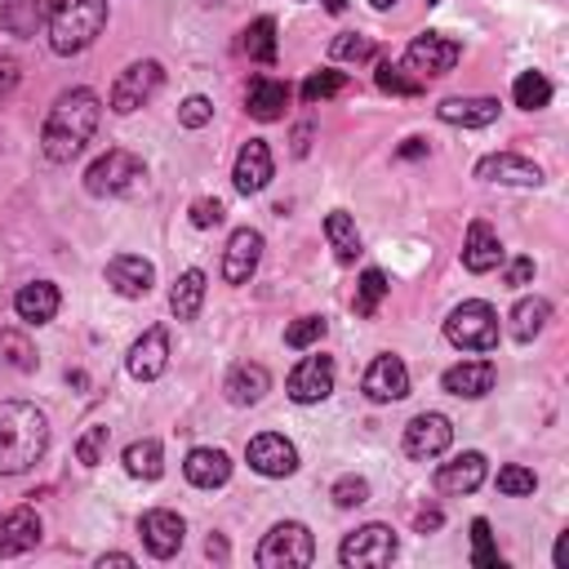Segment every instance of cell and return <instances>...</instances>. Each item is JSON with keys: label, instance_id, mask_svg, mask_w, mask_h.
I'll return each mask as SVG.
<instances>
[{"label": "cell", "instance_id": "obj_3", "mask_svg": "<svg viewBox=\"0 0 569 569\" xmlns=\"http://www.w3.org/2000/svg\"><path fill=\"white\" fill-rule=\"evenodd\" d=\"M107 27V0H49V13H44V36H49V49L71 58V53H84Z\"/></svg>", "mask_w": 569, "mask_h": 569}, {"label": "cell", "instance_id": "obj_15", "mask_svg": "<svg viewBox=\"0 0 569 569\" xmlns=\"http://www.w3.org/2000/svg\"><path fill=\"white\" fill-rule=\"evenodd\" d=\"M258 262H262V231L236 227L231 240H227V253H222V280L227 284H249Z\"/></svg>", "mask_w": 569, "mask_h": 569}, {"label": "cell", "instance_id": "obj_28", "mask_svg": "<svg viewBox=\"0 0 569 569\" xmlns=\"http://www.w3.org/2000/svg\"><path fill=\"white\" fill-rule=\"evenodd\" d=\"M222 391H227V400H231V405H258V400L271 391V373H267L262 365L244 360V365H236V369L227 373Z\"/></svg>", "mask_w": 569, "mask_h": 569}, {"label": "cell", "instance_id": "obj_30", "mask_svg": "<svg viewBox=\"0 0 569 569\" xmlns=\"http://www.w3.org/2000/svg\"><path fill=\"white\" fill-rule=\"evenodd\" d=\"M44 13H49V0H4L0 4V27L9 31V36H36V27L44 22Z\"/></svg>", "mask_w": 569, "mask_h": 569}, {"label": "cell", "instance_id": "obj_52", "mask_svg": "<svg viewBox=\"0 0 569 569\" xmlns=\"http://www.w3.org/2000/svg\"><path fill=\"white\" fill-rule=\"evenodd\" d=\"M422 151H427V147H422V142H418V138H409V147H405V151H400V156H409V160H413V156H422Z\"/></svg>", "mask_w": 569, "mask_h": 569}, {"label": "cell", "instance_id": "obj_51", "mask_svg": "<svg viewBox=\"0 0 569 569\" xmlns=\"http://www.w3.org/2000/svg\"><path fill=\"white\" fill-rule=\"evenodd\" d=\"M98 565H133V556H124V551H111V556H102Z\"/></svg>", "mask_w": 569, "mask_h": 569}, {"label": "cell", "instance_id": "obj_14", "mask_svg": "<svg viewBox=\"0 0 569 569\" xmlns=\"http://www.w3.org/2000/svg\"><path fill=\"white\" fill-rule=\"evenodd\" d=\"M138 533H142V547H147L156 560H169V556L182 547L187 525H182L178 511H169V507H151V511H142Z\"/></svg>", "mask_w": 569, "mask_h": 569}, {"label": "cell", "instance_id": "obj_26", "mask_svg": "<svg viewBox=\"0 0 569 569\" xmlns=\"http://www.w3.org/2000/svg\"><path fill=\"white\" fill-rule=\"evenodd\" d=\"M40 542V516L31 507H18L0 520V556H22Z\"/></svg>", "mask_w": 569, "mask_h": 569}, {"label": "cell", "instance_id": "obj_49", "mask_svg": "<svg viewBox=\"0 0 569 569\" xmlns=\"http://www.w3.org/2000/svg\"><path fill=\"white\" fill-rule=\"evenodd\" d=\"M13 84H18V58L0 53V98H4V93H13Z\"/></svg>", "mask_w": 569, "mask_h": 569}, {"label": "cell", "instance_id": "obj_33", "mask_svg": "<svg viewBox=\"0 0 569 569\" xmlns=\"http://www.w3.org/2000/svg\"><path fill=\"white\" fill-rule=\"evenodd\" d=\"M124 471H129L133 480H160V471H164V449H160V440H133V445L124 449Z\"/></svg>", "mask_w": 569, "mask_h": 569}, {"label": "cell", "instance_id": "obj_43", "mask_svg": "<svg viewBox=\"0 0 569 569\" xmlns=\"http://www.w3.org/2000/svg\"><path fill=\"white\" fill-rule=\"evenodd\" d=\"M471 560L480 565V569H498V551H493V542H489V520H471Z\"/></svg>", "mask_w": 569, "mask_h": 569}, {"label": "cell", "instance_id": "obj_34", "mask_svg": "<svg viewBox=\"0 0 569 569\" xmlns=\"http://www.w3.org/2000/svg\"><path fill=\"white\" fill-rule=\"evenodd\" d=\"M240 49L253 58V62H276V18H253L249 27H244V40H240Z\"/></svg>", "mask_w": 569, "mask_h": 569}, {"label": "cell", "instance_id": "obj_27", "mask_svg": "<svg viewBox=\"0 0 569 569\" xmlns=\"http://www.w3.org/2000/svg\"><path fill=\"white\" fill-rule=\"evenodd\" d=\"M436 116H440L445 124L485 129V124H493V116H498V98H445V102L436 107Z\"/></svg>", "mask_w": 569, "mask_h": 569}, {"label": "cell", "instance_id": "obj_47", "mask_svg": "<svg viewBox=\"0 0 569 569\" xmlns=\"http://www.w3.org/2000/svg\"><path fill=\"white\" fill-rule=\"evenodd\" d=\"M222 213H227L222 200H196V204H191V227H200V231H204V227H218Z\"/></svg>", "mask_w": 569, "mask_h": 569}, {"label": "cell", "instance_id": "obj_35", "mask_svg": "<svg viewBox=\"0 0 569 569\" xmlns=\"http://www.w3.org/2000/svg\"><path fill=\"white\" fill-rule=\"evenodd\" d=\"M511 98H516V107H525V111H542V107L551 102V80H547L542 71H520L516 84H511Z\"/></svg>", "mask_w": 569, "mask_h": 569}, {"label": "cell", "instance_id": "obj_54", "mask_svg": "<svg viewBox=\"0 0 569 569\" xmlns=\"http://www.w3.org/2000/svg\"><path fill=\"white\" fill-rule=\"evenodd\" d=\"M369 4H373V9H391L396 0H369Z\"/></svg>", "mask_w": 569, "mask_h": 569}, {"label": "cell", "instance_id": "obj_53", "mask_svg": "<svg viewBox=\"0 0 569 569\" xmlns=\"http://www.w3.org/2000/svg\"><path fill=\"white\" fill-rule=\"evenodd\" d=\"M325 9H329V13H342V9H347V0H325Z\"/></svg>", "mask_w": 569, "mask_h": 569}, {"label": "cell", "instance_id": "obj_2", "mask_svg": "<svg viewBox=\"0 0 569 569\" xmlns=\"http://www.w3.org/2000/svg\"><path fill=\"white\" fill-rule=\"evenodd\" d=\"M49 449V418L31 400H0V476L36 467Z\"/></svg>", "mask_w": 569, "mask_h": 569}, {"label": "cell", "instance_id": "obj_40", "mask_svg": "<svg viewBox=\"0 0 569 569\" xmlns=\"http://www.w3.org/2000/svg\"><path fill=\"white\" fill-rule=\"evenodd\" d=\"M107 445H111V431H107L102 422H93V427L80 431V440H76V458H80L84 467H98V462L107 458Z\"/></svg>", "mask_w": 569, "mask_h": 569}, {"label": "cell", "instance_id": "obj_46", "mask_svg": "<svg viewBox=\"0 0 569 569\" xmlns=\"http://www.w3.org/2000/svg\"><path fill=\"white\" fill-rule=\"evenodd\" d=\"M209 116H213V102H209V98H200V93H191V98L178 107V120H182L187 129H200V124H209Z\"/></svg>", "mask_w": 569, "mask_h": 569}, {"label": "cell", "instance_id": "obj_41", "mask_svg": "<svg viewBox=\"0 0 569 569\" xmlns=\"http://www.w3.org/2000/svg\"><path fill=\"white\" fill-rule=\"evenodd\" d=\"M533 489H538V476H533L529 467L507 462V467L498 471V493H507V498H529Z\"/></svg>", "mask_w": 569, "mask_h": 569}, {"label": "cell", "instance_id": "obj_4", "mask_svg": "<svg viewBox=\"0 0 569 569\" xmlns=\"http://www.w3.org/2000/svg\"><path fill=\"white\" fill-rule=\"evenodd\" d=\"M445 338L458 347V351H493L498 347V311L480 298L471 302H458L445 320Z\"/></svg>", "mask_w": 569, "mask_h": 569}, {"label": "cell", "instance_id": "obj_9", "mask_svg": "<svg viewBox=\"0 0 569 569\" xmlns=\"http://www.w3.org/2000/svg\"><path fill=\"white\" fill-rule=\"evenodd\" d=\"M284 391H289L293 405H320V400H329V391H333V360L329 356H302L289 369Z\"/></svg>", "mask_w": 569, "mask_h": 569}, {"label": "cell", "instance_id": "obj_45", "mask_svg": "<svg viewBox=\"0 0 569 569\" xmlns=\"http://www.w3.org/2000/svg\"><path fill=\"white\" fill-rule=\"evenodd\" d=\"M369 498V480L365 476H342L333 485V507H360Z\"/></svg>", "mask_w": 569, "mask_h": 569}, {"label": "cell", "instance_id": "obj_32", "mask_svg": "<svg viewBox=\"0 0 569 569\" xmlns=\"http://www.w3.org/2000/svg\"><path fill=\"white\" fill-rule=\"evenodd\" d=\"M325 236H329L338 262H356V253H360V231H356V222H351L347 209H333V213L325 218Z\"/></svg>", "mask_w": 569, "mask_h": 569}, {"label": "cell", "instance_id": "obj_20", "mask_svg": "<svg viewBox=\"0 0 569 569\" xmlns=\"http://www.w3.org/2000/svg\"><path fill=\"white\" fill-rule=\"evenodd\" d=\"M493 382H498L493 360H462V365L445 369V378H440V387H445L449 396H462V400H480V396H489Z\"/></svg>", "mask_w": 569, "mask_h": 569}, {"label": "cell", "instance_id": "obj_17", "mask_svg": "<svg viewBox=\"0 0 569 569\" xmlns=\"http://www.w3.org/2000/svg\"><path fill=\"white\" fill-rule=\"evenodd\" d=\"M271 173H276L271 147H267L262 138H249V142L240 147V156H236V169H231L236 191H240V196H258V191L271 182Z\"/></svg>", "mask_w": 569, "mask_h": 569}, {"label": "cell", "instance_id": "obj_8", "mask_svg": "<svg viewBox=\"0 0 569 569\" xmlns=\"http://www.w3.org/2000/svg\"><path fill=\"white\" fill-rule=\"evenodd\" d=\"M391 556H396V533L387 525H360L338 547V560L347 569H378V565H391Z\"/></svg>", "mask_w": 569, "mask_h": 569}, {"label": "cell", "instance_id": "obj_23", "mask_svg": "<svg viewBox=\"0 0 569 569\" xmlns=\"http://www.w3.org/2000/svg\"><path fill=\"white\" fill-rule=\"evenodd\" d=\"M502 262V240H498V231L489 227V222H471L467 227V240H462V267L467 271H476V276H485V271H493Z\"/></svg>", "mask_w": 569, "mask_h": 569}, {"label": "cell", "instance_id": "obj_29", "mask_svg": "<svg viewBox=\"0 0 569 569\" xmlns=\"http://www.w3.org/2000/svg\"><path fill=\"white\" fill-rule=\"evenodd\" d=\"M200 307H204V271H182L178 280H173V289H169V311L178 316V320H196L200 316Z\"/></svg>", "mask_w": 569, "mask_h": 569}, {"label": "cell", "instance_id": "obj_39", "mask_svg": "<svg viewBox=\"0 0 569 569\" xmlns=\"http://www.w3.org/2000/svg\"><path fill=\"white\" fill-rule=\"evenodd\" d=\"M325 316H298L289 329H284V347H293V351H307V347H316L320 338H325Z\"/></svg>", "mask_w": 569, "mask_h": 569}, {"label": "cell", "instance_id": "obj_19", "mask_svg": "<svg viewBox=\"0 0 569 569\" xmlns=\"http://www.w3.org/2000/svg\"><path fill=\"white\" fill-rule=\"evenodd\" d=\"M129 373L138 378V382H151V378H160L164 369H169V333L156 325V329H147L133 347H129Z\"/></svg>", "mask_w": 569, "mask_h": 569}, {"label": "cell", "instance_id": "obj_42", "mask_svg": "<svg viewBox=\"0 0 569 569\" xmlns=\"http://www.w3.org/2000/svg\"><path fill=\"white\" fill-rule=\"evenodd\" d=\"M378 89H382V93H400V98H413V93H422V80H409V76H405V67H396V62H382V67H378Z\"/></svg>", "mask_w": 569, "mask_h": 569}, {"label": "cell", "instance_id": "obj_44", "mask_svg": "<svg viewBox=\"0 0 569 569\" xmlns=\"http://www.w3.org/2000/svg\"><path fill=\"white\" fill-rule=\"evenodd\" d=\"M333 58H347V62H369L373 58V40L369 36H338L333 40Z\"/></svg>", "mask_w": 569, "mask_h": 569}, {"label": "cell", "instance_id": "obj_12", "mask_svg": "<svg viewBox=\"0 0 569 569\" xmlns=\"http://www.w3.org/2000/svg\"><path fill=\"white\" fill-rule=\"evenodd\" d=\"M360 387H365V396H369L373 405L405 400V396H409V369H405V360H400V356L382 351V356H373V365L365 369Z\"/></svg>", "mask_w": 569, "mask_h": 569}, {"label": "cell", "instance_id": "obj_7", "mask_svg": "<svg viewBox=\"0 0 569 569\" xmlns=\"http://www.w3.org/2000/svg\"><path fill=\"white\" fill-rule=\"evenodd\" d=\"M160 84H164V67H160L156 58H142V62H129V67L116 76V84H111L107 102H111V111H116V116H129V111L147 107V102L156 98V89H160Z\"/></svg>", "mask_w": 569, "mask_h": 569}, {"label": "cell", "instance_id": "obj_31", "mask_svg": "<svg viewBox=\"0 0 569 569\" xmlns=\"http://www.w3.org/2000/svg\"><path fill=\"white\" fill-rule=\"evenodd\" d=\"M547 320H551L547 298H520V302L511 307V338H516V342H533V338L547 329Z\"/></svg>", "mask_w": 569, "mask_h": 569}, {"label": "cell", "instance_id": "obj_16", "mask_svg": "<svg viewBox=\"0 0 569 569\" xmlns=\"http://www.w3.org/2000/svg\"><path fill=\"white\" fill-rule=\"evenodd\" d=\"M480 182H502V187H542V169L516 151H493L476 164Z\"/></svg>", "mask_w": 569, "mask_h": 569}, {"label": "cell", "instance_id": "obj_55", "mask_svg": "<svg viewBox=\"0 0 569 569\" xmlns=\"http://www.w3.org/2000/svg\"><path fill=\"white\" fill-rule=\"evenodd\" d=\"M427 4H440V0H427Z\"/></svg>", "mask_w": 569, "mask_h": 569}, {"label": "cell", "instance_id": "obj_18", "mask_svg": "<svg viewBox=\"0 0 569 569\" xmlns=\"http://www.w3.org/2000/svg\"><path fill=\"white\" fill-rule=\"evenodd\" d=\"M107 284L120 293V298H147L151 284H156V267L138 253H116L107 262Z\"/></svg>", "mask_w": 569, "mask_h": 569}, {"label": "cell", "instance_id": "obj_1", "mask_svg": "<svg viewBox=\"0 0 569 569\" xmlns=\"http://www.w3.org/2000/svg\"><path fill=\"white\" fill-rule=\"evenodd\" d=\"M98 120H102V98L93 89H67V93H58V102L49 107L44 129H40V151L53 164L76 160L89 147Z\"/></svg>", "mask_w": 569, "mask_h": 569}, {"label": "cell", "instance_id": "obj_21", "mask_svg": "<svg viewBox=\"0 0 569 569\" xmlns=\"http://www.w3.org/2000/svg\"><path fill=\"white\" fill-rule=\"evenodd\" d=\"M485 476H489L485 453L467 449V453H458L453 462H440V471H436V489H440V493H471V489L485 485Z\"/></svg>", "mask_w": 569, "mask_h": 569}, {"label": "cell", "instance_id": "obj_48", "mask_svg": "<svg viewBox=\"0 0 569 569\" xmlns=\"http://www.w3.org/2000/svg\"><path fill=\"white\" fill-rule=\"evenodd\" d=\"M502 280H507L511 289L529 284V280H533V258H511V262H507V271H502Z\"/></svg>", "mask_w": 569, "mask_h": 569}, {"label": "cell", "instance_id": "obj_13", "mask_svg": "<svg viewBox=\"0 0 569 569\" xmlns=\"http://www.w3.org/2000/svg\"><path fill=\"white\" fill-rule=\"evenodd\" d=\"M244 458H249V467H253L258 476H271V480L298 471V449H293V440H284V436H276V431L253 436L249 449H244Z\"/></svg>", "mask_w": 569, "mask_h": 569}, {"label": "cell", "instance_id": "obj_50", "mask_svg": "<svg viewBox=\"0 0 569 569\" xmlns=\"http://www.w3.org/2000/svg\"><path fill=\"white\" fill-rule=\"evenodd\" d=\"M436 525H440V511H422V516H418V529H422V533L436 529Z\"/></svg>", "mask_w": 569, "mask_h": 569}, {"label": "cell", "instance_id": "obj_10", "mask_svg": "<svg viewBox=\"0 0 569 569\" xmlns=\"http://www.w3.org/2000/svg\"><path fill=\"white\" fill-rule=\"evenodd\" d=\"M458 58H462L458 40H449L440 31H427L418 40H409V49H405L409 71H418V76H449L458 67Z\"/></svg>", "mask_w": 569, "mask_h": 569}, {"label": "cell", "instance_id": "obj_22", "mask_svg": "<svg viewBox=\"0 0 569 569\" xmlns=\"http://www.w3.org/2000/svg\"><path fill=\"white\" fill-rule=\"evenodd\" d=\"M58 307H62V293H58L53 280H31V284H22L13 293V311L27 325H49L58 316Z\"/></svg>", "mask_w": 569, "mask_h": 569}, {"label": "cell", "instance_id": "obj_25", "mask_svg": "<svg viewBox=\"0 0 569 569\" xmlns=\"http://www.w3.org/2000/svg\"><path fill=\"white\" fill-rule=\"evenodd\" d=\"M284 107H289V84L284 80H271V76H253L249 80V93H244V111L253 116V120H280L284 116Z\"/></svg>", "mask_w": 569, "mask_h": 569}, {"label": "cell", "instance_id": "obj_6", "mask_svg": "<svg viewBox=\"0 0 569 569\" xmlns=\"http://www.w3.org/2000/svg\"><path fill=\"white\" fill-rule=\"evenodd\" d=\"M147 178V164L133 156V151H120L111 147L107 156H98L89 169H84V191L89 196H129L138 191Z\"/></svg>", "mask_w": 569, "mask_h": 569}, {"label": "cell", "instance_id": "obj_36", "mask_svg": "<svg viewBox=\"0 0 569 569\" xmlns=\"http://www.w3.org/2000/svg\"><path fill=\"white\" fill-rule=\"evenodd\" d=\"M0 365L4 369H18V373H31L36 369V347L18 329H4L0 333Z\"/></svg>", "mask_w": 569, "mask_h": 569}, {"label": "cell", "instance_id": "obj_24", "mask_svg": "<svg viewBox=\"0 0 569 569\" xmlns=\"http://www.w3.org/2000/svg\"><path fill=\"white\" fill-rule=\"evenodd\" d=\"M182 476H187L196 489H218V485L231 480V458H227L222 449H213V445H200V449L187 453Z\"/></svg>", "mask_w": 569, "mask_h": 569}, {"label": "cell", "instance_id": "obj_38", "mask_svg": "<svg viewBox=\"0 0 569 569\" xmlns=\"http://www.w3.org/2000/svg\"><path fill=\"white\" fill-rule=\"evenodd\" d=\"M347 89V76L342 71H311L307 80H302V102H325V98H338Z\"/></svg>", "mask_w": 569, "mask_h": 569}, {"label": "cell", "instance_id": "obj_37", "mask_svg": "<svg viewBox=\"0 0 569 569\" xmlns=\"http://www.w3.org/2000/svg\"><path fill=\"white\" fill-rule=\"evenodd\" d=\"M387 276L378 271V267H369L365 276H360V284H356V316H373L378 311V302L387 298Z\"/></svg>", "mask_w": 569, "mask_h": 569}, {"label": "cell", "instance_id": "obj_5", "mask_svg": "<svg viewBox=\"0 0 569 569\" xmlns=\"http://www.w3.org/2000/svg\"><path fill=\"white\" fill-rule=\"evenodd\" d=\"M262 569H302L316 560V542H311V529L298 525V520H280L267 529V538L258 542V556H253Z\"/></svg>", "mask_w": 569, "mask_h": 569}, {"label": "cell", "instance_id": "obj_11", "mask_svg": "<svg viewBox=\"0 0 569 569\" xmlns=\"http://www.w3.org/2000/svg\"><path fill=\"white\" fill-rule=\"evenodd\" d=\"M449 445H453V422L445 413H418V418H409V427H405V453L409 458L431 462Z\"/></svg>", "mask_w": 569, "mask_h": 569}]
</instances>
